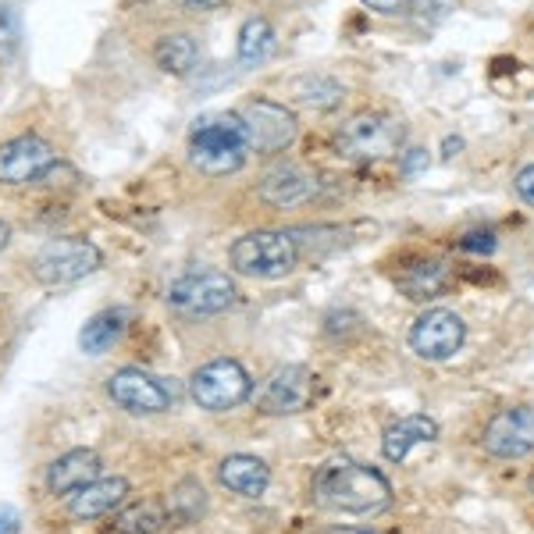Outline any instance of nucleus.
<instances>
[{
    "instance_id": "nucleus-28",
    "label": "nucleus",
    "mask_w": 534,
    "mask_h": 534,
    "mask_svg": "<svg viewBox=\"0 0 534 534\" xmlns=\"http://www.w3.org/2000/svg\"><path fill=\"white\" fill-rule=\"evenodd\" d=\"M513 186H517V196H520V200H524L527 207H534V164H527V168L517 171Z\"/></svg>"
},
{
    "instance_id": "nucleus-11",
    "label": "nucleus",
    "mask_w": 534,
    "mask_h": 534,
    "mask_svg": "<svg viewBox=\"0 0 534 534\" xmlns=\"http://www.w3.org/2000/svg\"><path fill=\"white\" fill-rule=\"evenodd\" d=\"M481 445L488 456H499V460H520V456L534 453V406L499 410L485 424Z\"/></svg>"
},
{
    "instance_id": "nucleus-27",
    "label": "nucleus",
    "mask_w": 534,
    "mask_h": 534,
    "mask_svg": "<svg viewBox=\"0 0 534 534\" xmlns=\"http://www.w3.org/2000/svg\"><path fill=\"white\" fill-rule=\"evenodd\" d=\"M456 246H460L463 253H495V235L492 232H467Z\"/></svg>"
},
{
    "instance_id": "nucleus-9",
    "label": "nucleus",
    "mask_w": 534,
    "mask_h": 534,
    "mask_svg": "<svg viewBox=\"0 0 534 534\" xmlns=\"http://www.w3.org/2000/svg\"><path fill=\"white\" fill-rule=\"evenodd\" d=\"M463 339H467V324H463V317L456 310H445V307L421 314L410 328V349L421 360H435V364L456 356Z\"/></svg>"
},
{
    "instance_id": "nucleus-3",
    "label": "nucleus",
    "mask_w": 534,
    "mask_h": 534,
    "mask_svg": "<svg viewBox=\"0 0 534 534\" xmlns=\"http://www.w3.org/2000/svg\"><path fill=\"white\" fill-rule=\"evenodd\" d=\"M403 143V122L385 111L356 114L335 132V150L342 157H349V161H385V157H396L403 150Z\"/></svg>"
},
{
    "instance_id": "nucleus-13",
    "label": "nucleus",
    "mask_w": 534,
    "mask_h": 534,
    "mask_svg": "<svg viewBox=\"0 0 534 534\" xmlns=\"http://www.w3.org/2000/svg\"><path fill=\"white\" fill-rule=\"evenodd\" d=\"M107 392H111L114 403L129 413H161V410H168L171 399H175V392H171L161 378L139 371V367L114 371L111 378H107Z\"/></svg>"
},
{
    "instance_id": "nucleus-17",
    "label": "nucleus",
    "mask_w": 534,
    "mask_h": 534,
    "mask_svg": "<svg viewBox=\"0 0 534 534\" xmlns=\"http://www.w3.org/2000/svg\"><path fill=\"white\" fill-rule=\"evenodd\" d=\"M435 438H438V424L431 421L428 413H410V417H403V421H396L385 431L381 453H385V460L403 463L417 445H428V442H435Z\"/></svg>"
},
{
    "instance_id": "nucleus-4",
    "label": "nucleus",
    "mask_w": 534,
    "mask_h": 534,
    "mask_svg": "<svg viewBox=\"0 0 534 534\" xmlns=\"http://www.w3.org/2000/svg\"><path fill=\"white\" fill-rule=\"evenodd\" d=\"M228 260L239 275L250 278H282L289 275L300 250H296V239L289 232H246L243 239H235Z\"/></svg>"
},
{
    "instance_id": "nucleus-35",
    "label": "nucleus",
    "mask_w": 534,
    "mask_h": 534,
    "mask_svg": "<svg viewBox=\"0 0 534 534\" xmlns=\"http://www.w3.org/2000/svg\"><path fill=\"white\" fill-rule=\"evenodd\" d=\"M143 4H146V0H143Z\"/></svg>"
},
{
    "instance_id": "nucleus-31",
    "label": "nucleus",
    "mask_w": 534,
    "mask_h": 534,
    "mask_svg": "<svg viewBox=\"0 0 534 534\" xmlns=\"http://www.w3.org/2000/svg\"><path fill=\"white\" fill-rule=\"evenodd\" d=\"M371 11H381V15H396V11H403L410 0H364Z\"/></svg>"
},
{
    "instance_id": "nucleus-23",
    "label": "nucleus",
    "mask_w": 534,
    "mask_h": 534,
    "mask_svg": "<svg viewBox=\"0 0 534 534\" xmlns=\"http://www.w3.org/2000/svg\"><path fill=\"white\" fill-rule=\"evenodd\" d=\"M275 50V29L267 18H246L243 29H239V65L257 68L264 65L267 57Z\"/></svg>"
},
{
    "instance_id": "nucleus-24",
    "label": "nucleus",
    "mask_w": 534,
    "mask_h": 534,
    "mask_svg": "<svg viewBox=\"0 0 534 534\" xmlns=\"http://www.w3.org/2000/svg\"><path fill=\"white\" fill-rule=\"evenodd\" d=\"M292 97L300 100L303 107H314V111H328L342 100V86L328 75H303V79L292 82Z\"/></svg>"
},
{
    "instance_id": "nucleus-20",
    "label": "nucleus",
    "mask_w": 534,
    "mask_h": 534,
    "mask_svg": "<svg viewBox=\"0 0 534 534\" xmlns=\"http://www.w3.org/2000/svg\"><path fill=\"white\" fill-rule=\"evenodd\" d=\"M449 282V267L442 260H413L410 267H403L396 278V285L406 292V300H435L438 292Z\"/></svg>"
},
{
    "instance_id": "nucleus-10",
    "label": "nucleus",
    "mask_w": 534,
    "mask_h": 534,
    "mask_svg": "<svg viewBox=\"0 0 534 534\" xmlns=\"http://www.w3.org/2000/svg\"><path fill=\"white\" fill-rule=\"evenodd\" d=\"M314 389H317V378H314L310 367L285 364L264 381V389L257 392V406L264 413H271V417L300 413L314 403Z\"/></svg>"
},
{
    "instance_id": "nucleus-21",
    "label": "nucleus",
    "mask_w": 534,
    "mask_h": 534,
    "mask_svg": "<svg viewBox=\"0 0 534 534\" xmlns=\"http://www.w3.org/2000/svg\"><path fill=\"white\" fill-rule=\"evenodd\" d=\"M125 324H129V314L122 307H111V310H100L86 321V328L79 332V346L82 353L89 356H100L114 346V342L125 335Z\"/></svg>"
},
{
    "instance_id": "nucleus-18",
    "label": "nucleus",
    "mask_w": 534,
    "mask_h": 534,
    "mask_svg": "<svg viewBox=\"0 0 534 534\" xmlns=\"http://www.w3.org/2000/svg\"><path fill=\"white\" fill-rule=\"evenodd\" d=\"M218 481L228 488V492L243 495V499H257V495L267 492V481H271V470H267L264 460L246 453L225 456L218 467Z\"/></svg>"
},
{
    "instance_id": "nucleus-2",
    "label": "nucleus",
    "mask_w": 534,
    "mask_h": 534,
    "mask_svg": "<svg viewBox=\"0 0 534 534\" xmlns=\"http://www.w3.org/2000/svg\"><path fill=\"white\" fill-rule=\"evenodd\" d=\"M246 129L239 114H211L193 125L189 136V161L203 175H232L246 164Z\"/></svg>"
},
{
    "instance_id": "nucleus-30",
    "label": "nucleus",
    "mask_w": 534,
    "mask_h": 534,
    "mask_svg": "<svg viewBox=\"0 0 534 534\" xmlns=\"http://www.w3.org/2000/svg\"><path fill=\"white\" fill-rule=\"evenodd\" d=\"M428 168V150H406L403 157V175H417Z\"/></svg>"
},
{
    "instance_id": "nucleus-19",
    "label": "nucleus",
    "mask_w": 534,
    "mask_h": 534,
    "mask_svg": "<svg viewBox=\"0 0 534 534\" xmlns=\"http://www.w3.org/2000/svg\"><path fill=\"white\" fill-rule=\"evenodd\" d=\"M200 43L193 40L189 33H168L157 40L154 47V61L161 72L175 75V79H186L200 68Z\"/></svg>"
},
{
    "instance_id": "nucleus-32",
    "label": "nucleus",
    "mask_w": 534,
    "mask_h": 534,
    "mask_svg": "<svg viewBox=\"0 0 534 534\" xmlns=\"http://www.w3.org/2000/svg\"><path fill=\"white\" fill-rule=\"evenodd\" d=\"M175 4L186 11H214V8H221V4H228V0H175Z\"/></svg>"
},
{
    "instance_id": "nucleus-15",
    "label": "nucleus",
    "mask_w": 534,
    "mask_h": 534,
    "mask_svg": "<svg viewBox=\"0 0 534 534\" xmlns=\"http://www.w3.org/2000/svg\"><path fill=\"white\" fill-rule=\"evenodd\" d=\"M314 178L303 175L300 168H292V164H278L271 168L264 178H260L257 196L271 207H300L314 196Z\"/></svg>"
},
{
    "instance_id": "nucleus-25",
    "label": "nucleus",
    "mask_w": 534,
    "mask_h": 534,
    "mask_svg": "<svg viewBox=\"0 0 534 534\" xmlns=\"http://www.w3.org/2000/svg\"><path fill=\"white\" fill-rule=\"evenodd\" d=\"M207 510V492L200 481H182L168 499V517L178 524H196Z\"/></svg>"
},
{
    "instance_id": "nucleus-14",
    "label": "nucleus",
    "mask_w": 534,
    "mask_h": 534,
    "mask_svg": "<svg viewBox=\"0 0 534 534\" xmlns=\"http://www.w3.org/2000/svg\"><path fill=\"white\" fill-rule=\"evenodd\" d=\"M129 499V481L125 478H97L82 485L79 492L68 495V513L75 520H97L114 513L122 502Z\"/></svg>"
},
{
    "instance_id": "nucleus-7",
    "label": "nucleus",
    "mask_w": 534,
    "mask_h": 534,
    "mask_svg": "<svg viewBox=\"0 0 534 534\" xmlns=\"http://www.w3.org/2000/svg\"><path fill=\"white\" fill-rule=\"evenodd\" d=\"M239 122H243V129H246V150H253V154H278V150L292 146L296 136H300L296 114L264 97L250 100V104L239 111Z\"/></svg>"
},
{
    "instance_id": "nucleus-29",
    "label": "nucleus",
    "mask_w": 534,
    "mask_h": 534,
    "mask_svg": "<svg viewBox=\"0 0 534 534\" xmlns=\"http://www.w3.org/2000/svg\"><path fill=\"white\" fill-rule=\"evenodd\" d=\"M18 527H22L18 510L15 506H8V502H0V534H18Z\"/></svg>"
},
{
    "instance_id": "nucleus-1",
    "label": "nucleus",
    "mask_w": 534,
    "mask_h": 534,
    "mask_svg": "<svg viewBox=\"0 0 534 534\" xmlns=\"http://www.w3.org/2000/svg\"><path fill=\"white\" fill-rule=\"evenodd\" d=\"M314 502L321 510L332 513H381L392 502V485L381 478L378 470L364 467L356 460H332L314 474Z\"/></svg>"
},
{
    "instance_id": "nucleus-8",
    "label": "nucleus",
    "mask_w": 534,
    "mask_h": 534,
    "mask_svg": "<svg viewBox=\"0 0 534 534\" xmlns=\"http://www.w3.org/2000/svg\"><path fill=\"white\" fill-rule=\"evenodd\" d=\"M168 303L182 314H221L235 303V282L225 271H186L168 289Z\"/></svg>"
},
{
    "instance_id": "nucleus-34",
    "label": "nucleus",
    "mask_w": 534,
    "mask_h": 534,
    "mask_svg": "<svg viewBox=\"0 0 534 534\" xmlns=\"http://www.w3.org/2000/svg\"><path fill=\"white\" fill-rule=\"evenodd\" d=\"M8 243H11V225L8 221H0V250H4Z\"/></svg>"
},
{
    "instance_id": "nucleus-33",
    "label": "nucleus",
    "mask_w": 534,
    "mask_h": 534,
    "mask_svg": "<svg viewBox=\"0 0 534 534\" xmlns=\"http://www.w3.org/2000/svg\"><path fill=\"white\" fill-rule=\"evenodd\" d=\"M460 146H463V139H453V136H449V139H445V143H442L445 157H453V154H456V150H460Z\"/></svg>"
},
{
    "instance_id": "nucleus-26",
    "label": "nucleus",
    "mask_w": 534,
    "mask_h": 534,
    "mask_svg": "<svg viewBox=\"0 0 534 534\" xmlns=\"http://www.w3.org/2000/svg\"><path fill=\"white\" fill-rule=\"evenodd\" d=\"M18 40H22V25H18L15 8H8V4H4V8H0V65L15 61Z\"/></svg>"
},
{
    "instance_id": "nucleus-5",
    "label": "nucleus",
    "mask_w": 534,
    "mask_h": 534,
    "mask_svg": "<svg viewBox=\"0 0 534 534\" xmlns=\"http://www.w3.org/2000/svg\"><path fill=\"white\" fill-rule=\"evenodd\" d=\"M253 381L246 374V367L239 360H211V364H203L200 371L189 378V396L200 410H211V413H225L235 410L239 403L250 399Z\"/></svg>"
},
{
    "instance_id": "nucleus-16",
    "label": "nucleus",
    "mask_w": 534,
    "mask_h": 534,
    "mask_svg": "<svg viewBox=\"0 0 534 534\" xmlns=\"http://www.w3.org/2000/svg\"><path fill=\"white\" fill-rule=\"evenodd\" d=\"M100 456L93 453V449H72V453L57 456L54 463H50L47 470V485L54 495H72L79 492L82 485H89V481L100 478Z\"/></svg>"
},
{
    "instance_id": "nucleus-22",
    "label": "nucleus",
    "mask_w": 534,
    "mask_h": 534,
    "mask_svg": "<svg viewBox=\"0 0 534 534\" xmlns=\"http://www.w3.org/2000/svg\"><path fill=\"white\" fill-rule=\"evenodd\" d=\"M164 524H168V510L154 499L129 502V506L114 513V527L122 534H161Z\"/></svg>"
},
{
    "instance_id": "nucleus-6",
    "label": "nucleus",
    "mask_w": 534,
    "mask_h": 534,
    "mask_svg": "<svg viewBox=\"0 0 534 534\" xmlns=\"http://www.w3.org/2000/svg\"><path fill=\"white\" fill-rule=\"evenodd\" d=\"M100 267V250L89 239H50L33 260V275L47 289H61V285L82 282Z\"/></svg>"
},
{
    "instance_id": "nucleus-12",
    "label": "nucleus",
    "mask_w": 534,
    "mask_h": 534,
    "mask_svg": "<svg viewBox=\"0 0 534 534\" xmlns=\"http://www.w3.org/2000/svg\"><path fill=\"white\" fill-rule=\"evenodd\" d=\"M57 164V150L43 136H15L0 146V182L29 186Z\"/></svg>"
}]
</instances>
